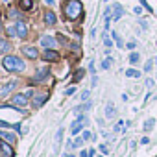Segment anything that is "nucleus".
Returning a JSON list of instances; mask_svg holds the SVG:
<instances>
[{"mask_svg":"<svg viewBox=\"0 0 157 157\" xmlns=\"http://www.w3.org/2000/svg\"><path fill=\"white\" fill-rule=\"evenodd\" d=\"M115 115H117L115 104H113V102H107V104H105V118H113Z\"/></svg>","mask_w":157,"mask_h":157,"instance_id":"6e6552de","label":"nucleus"},{"mask_svg":"<svg viewBox=\"0 0 157 157\" xmlns=\"http://www.w3.org/2000/svg\"><path fill=\"white\" fill-rule=\"evenodd\" d=\"M19 6H21L22 10H32L33 2H32V0H21V2H19Z\"/></svg>","mask_w":157,"mask_h":157,"instance_id":"aec40b11","label":"nucleus"},{"mask_svg":"<svg viewBox=\"0 0 157 157\" xmlns=\"http://www.w3.org/2000/svg\"><path fill=\"white\" fill-rule=\"evenodd\" d=\"M139 59H140V56H139V54H135V52H133V54H129V61H131V63H139Z\"/></svg>","mask_w":157,"mask_h":157,"instance_id":"393cba45","label":"nucleus"},{"mask_svg":"<svg viewBox=\"0 0 157 157\" xmlns=\"http://www.w3.org/2000/svg\"><path fill=\"white\" fill-rule=\"evenodd\" d=\"M0 28H2V24H0Z\"/></svg>","mask_w":157,"mask_h":157,"instance_id":"c03bdc74","label":"nucleus"},{"mask_svg":"<svg viewBox=\"0 0 157 157\" xmlns=\"http://www.w3.org/2000/svg\"><path fill=\"white\" fill-rule=\"evenodd\" d=\"M82 11H83V6H82L80 0H67L65 2V15H67V19L76 21L82 15Z\"/></svg>","mask_w":157,"mask_h":157,"instance_id":"f257e3e1","label":"nucleus"},{"mask_svg":"<svg viewBox=\"0 0 157 157\" xmlns=\"http://www.w3.org/2000/svg\"><path fill=\"white\" fill-rule=\"evenodd\" d=\"M100 150H102L104 153H107V146H105V144H102V146H100Z\"/></svg>","mask_w":157,"mask_h":157,"instance_id":"a19ab883","label":"nucleus"},{"mask_svg":"<svg viewBox=\"0 0 157 157\" xmlns=\"http://www.w3.org/2000/svg\"><path fill=\"white\" fill-rule=\"evenodd\" d=\"M91 137H93V135H91V133H89V131H85V133H83V140H89V139H91Z\"/></svg>","mask_w":157,"mask_h":157,"instance_id":"e433bc0d","label":"nucleus"},{"mask_svg":"<svg viewBox=\"0 0 157 157\" xmlns=\"http://www.w3.org/2000/svg\"><path fill=\"white\" fill-rule=\"evenodd\" d=\"M133 13H135V15H140V13H142V8H139V6H137V8L133 10Z\"/></svg>","mask_w":157,"mask_h":157,"instance_id":"c9c22d12","label":"nucleus"},{"mask_svg":"<svg viewBox=\"0 0 157 157\" xmlns=\"http://www.w3.org/2000/svg\"><path fill=\"white\" fill-rule=\"evenodd\" d=\"M140 142H142V144H150V139H148V137H144V139H142Z\"/></svg>","mask_w":157,"mask_h":157,"instance_id":"ea45409f","label":"nucleus"},{"mask_svg":"<svg viewBox=\"0 0 157 157\" xmlns=\"http://www.w3.org/2000/svg\"><path fill=\"white\" fill-rule=\"evenodd\" d=\"M44 22H46L48 26H54V24H56V15H54L52 11H46V15H44Z\"/></svg>","mask_w":157,"mask_h":157,"instance_id":"2eb2a0df","label":"nucleus"},{"mask_svg":"<svg viewBox=\"0 0 157 157\" xmlns=\"http://www.w3.org/2000/svg\"><path fill=\"white\" fill-rule=\"evenodd\" d=\"M46 98H48L46 94H41V96H35V98H33V105H35V107H41V105H43V104L46 102Z\"/></svg>","mask_w":157,"mask_h":157,"instance_id":"f3484780","label":"nucleus"},{"mask_svg":"<svg viewBox=\"0 0 157 157\" xmlns=\"http://www.w3.org/2000/svg\"><path fill=\"white\" fill-rule=\"evenodd\" d=\"M0 139H4L6 142H15L17 140V137H15V133H11V131H0Z\"/></svg>","mask_w":157,"mask_h":157,"instance_id":"9b49d317","label":"nucleus"},{"mask_svg":"<svg viewBox=\"0 0 157 157\" xmlns=\"http://www.w3.org/2000/svg\"><path fill=\"white\" fill-rule=\"evenodd\" d=\"M113 8H115V15H113V21H118V19L124 15V10H122V6H120V4H115Z\"/></svg>","mask_w":157,"mask_h":157,"instance_id":"4468645a","label":"nucleus"},{"mask_svg":"<svg viewBox=\"0 0 157 157\" xmlns=\"http://www.w3.org/2000/svg\"><path fill=\"white\" fill-rule=\"evenodd\" d=\"M139 2H140V4H142V6H144V8H146V10H148V11H150V10H151V8H150V6H148V2H146V0H139Z\"/></svg>","mask_w":157,"mask_h":157,"instance_id":"f704fd0d","label":"nucleus"},{"mask_svg":"<svg viewBox=\"0 0 157 157\" xmlns=\"http://www.w3.org/2000/svg\"><path fill=\"white\" fill-rule=\"evenodd\" d=\"M8 33H10V35H17V28L10 26V28H8Z\"/></svg>","mask_w":157,"mask_h":157,"instance_id":"7c9ffc66","label":"nucleus"},{"mask_svg":"<svg viewBox=\"0 0 157 157\" xmlns=\"http://www.w3.org/2000/svg\"><path fill=\"white\" fill-rule=\"evenodd\" d=\"M43 59H44V61H57V59H59V56H57V52H56V50L48 48V50L43 54Z\"/></svg>","mask_w":157,"mask_h":157,"instance_id":"0eeeda50","label":"nucleus"},{"mask_svg":"<svg viewBox=\"0 0 157 157\" xmlns=\"http://www.w3.org/2000/svg\"><path fill=\"white\" fill-rule=\"evenodd\" d=\"M15 87H17V82H8L6 85L0 87V96H8V94H10Z\"/></svg>","mask_w":157,"mask_h":157,"instance_id":"39448f33","label":"nucleus"},{"mask_svg":"<svg viewBox=\"0 0 157 157\" xmlns=\"http://www.w3.org/2000/svg\"><path fill=\"white\" fill-rule=\"evenodd\" d=\"M41 44H43L44 48H54V46H56V39L50 37V35H44V37L41 39Z\"/></svg>","mask_w":157,"mask_h":157,"instance_id":"1a4fd4ad","label":"nucleus"},{"mask_svg":"<svg viewBox=\"0 0 157 157\" xmlns=\"http://www.w3.org/2000/svg\"><path fill=\"white\" fill-rule=\"evenodd\" d=\"M65 157H74V155H70V153H67V155H65Z\"/></svg>","mask_w":157,"mask_h":157,"instance_id":"37998d69","label":"nucleus"},{"mask_svg":"<svg viewBox=\"0 0 157 157\" xmlns=\"http://www.w3.org/2000/svg\"><path fill=\"white\" fill-rule=\"evenodd\" d=\"M2 65H4L6 70H11V72H21V70L26 68V65H24L19 57H13V56H6V57L2 59Z\"/></svg>","mask_w":157,"mask_h":157,"instance_id":"f03ea898","label":"nucleus"},{"mask_svg":"<svg viewBox=\"0 0 157 157\" xmlns=\"http://www.w3.org/2000/svg\"><path fill=\"white\" fill-rule=\"evenodd\" d=\"M61 137H63V128H59V129H57V133H56V139H54V140H56V142H54V150H57Z\"/></svg>","mask_w":157,"mask_h":157,"instance_id":"a211bd4d","label":"nucleus"},{"mask_svg":"<svg viewBox=\"0 0 157 157\" xmlns=\"http://www.w3.org/2000/svg\"><path fill=\"white\" fill-rule=\"evenodd\" d=\"M151 67H153V61H151V59H148V61L144 63V70H146V72H150V70H151Z\"/></svg>","mask_w":157,"mask_h":157,"instance_id":"a878e982","label":"nucleus"},{"mask_svg":"<svg viewBox=\"0 0 157 157\" xmlns=\"http://www.w3.org/2000/svg\"><path fill=\"white\" fill-rule=\"evenodd\" d=\"M83 126H85V124H83L82 120H76V122L72 124V133H74V135H78V133L82 131V128H83Z\"/></svg>","mask_w":157,"mask_h":157,"instance_id":"dca6fc26","label":"nucleus"},{"mask_svg":"<svg viewBox=\"0 0 157 157\" xmlns=\"http://www.w3.org/2000/svg\"><path fill=\"white\" fill-rule=\"evenodd\" d=\"M11 102H13L15 105H19V107H26V104H28V96H26V94H15V96L11 98Z\"/></svg>","mask_w":157,"mask_h":157,"instance_id":"20e7f679","label":"nucleus"},{"mask_svg":"<svg viewBox=\"0 0 157 157\" xmlns=\"http://www.w3.org/2000/svg\"><path fill=\"white\" fill-rule=\"evenodd\" d=\"M93 107V104H85V105H82V107H78L76 111H87V109H91Z\"/></svg>","mask_w":157,"mask_h":157,"instance_id":"cd10ccee","label":"nucleus"},{"mask_svg":"<svg viewBox=\"0 0 157 157\" xmlns=\"http://www.w3.org/2000/svg\"><path fill=\"white\" fill-rule=\"evenodd\" d=\"M80 157H89V151H85V150H83V151L80 153Z\"/></svg>","mask_w":157,"mask_h":157,"instance_id":"79ce46f5","label":"nucleus"},{"mask_svg":"<svg viewBox=\"0 0 157 157\" xmlns=\"http://www.w3.org/2000/svg\"><path fill=\"white\" fill-rule=\"evenodd\" d=\"M128 48H135V41H129L128 43Z\"/></svg>","mask_w":157,"mask_h":157,"instance_id":"58836bf2","label":"nucleus"},{"mask_svg":"<svg viewBox=\"0 0 157 157\" xmlns=\"http://www.w3.org/2000/svg\"><path fill=\"white\" fill-rule=\"evenodd\" d=\"M104 44H105V46L109 48V46L113 44V41H111V39H107V37H104Z\"/></svg>","mask_w":157,"mask_h":157,"instance_id":"2f4dec72","label":"nucleus"},{"mask_svg":"<svg viewBox=\"0 0 157 157\" xmlns=\"http://www.w3.org/2000/svg\"><path fill=\"white\" fill-rule=\"evenodd\" d=\"M50 74V68L48 67H43V68H39L37 72H35V76H33V82H43L44 78Z\"/></svg>","mask_w":157,"mask_h":157,"instance_id":"7ed1b4c3","label":"nucleus"},{"mask_svg":"<svg viewBox=\"0 0 157 157\" xmlns=\"http://www.w3.org/2000/svg\"><path fill=\"white\" fill-rule=\"evenodd\" d=\"M15 28H17V35L24 39V37H26V33H28V30H26V24H24V22H17V26H15Z\"/></svg>","mask_w":157,"mask_h":157,"instance_id":"ddd939ff","label":"nucleus"},{"mask_svg":"<svg viewBox=\"0 0 157 157\" xmlns=\"http://www.w3.org/2000/svg\"><path fill=\"white\" fill-rule=\"evenodd\" d=\"M83 74H85V70H83V68H82V70H78V72L74 74V83H76V82H80L82 78H83Z\"/></svg>","mask_w":157,"mask_h":157,"instance_id":"4be33fe9","label":"nucleus"},{"mask_svg":"<svg viewBox=\"0 0 157 157\" xmlns=\"http://www.w3.org/2000/svg\"><path fill=\"white\" fill-rule=\"evenodd\" d=\"M10 17H11V19H21V13H19L17 10H11V11H10Z\"/></svg>","mask_w":157,"mask_h":157,"instance_id":"bb28decb","label":"nucleus"},{"mask_svg":"<svg viewBox=\"0 0 157 157\" xmlns=\"http://www.w3.org/2000/svg\"><path fill=\"white\" fill-rule=\"evenodd\" d=\"M82 100H89V91H83L82 93Z\"/></svg>","mask_w":157,"mask_h":157,"instance_id":"72a5a7b5","label":"nucleus"},{"mask_svg":"<svg viewBox=\"0 0 157 157\" xmlns=\"http://www.w3.org/2000/svg\"><path fill=\"white\" fill-rule=\"evenodd\" d=\"M10 48H11L10 41H8V39H4V37H0V54H8V52H10Z\"/></svg>","mask_w":157,"mask_h":157,"instance_id":"f8f14e48","label":"nucleus"},{"mask_svg":"<svg viewBox=\"0 0 157 157\" xmlns=\"http://www.w3.org/2000/svg\"><path fill=\"white\" fill-rule=\"evenodd\" d=\"M126 76H128V78H139V76H140V72H139V70H135V68H128V70H126Z\"/></svg>","mask_w":157,"mask_h":157,"instance_id":"412c9836","label":"nucleus"},{"mask_svg":"<svg viewBox=\"0 0 157 157\" xmlns=\"http://www.w3.org/2000/svg\"><path fill=\"white\" fill-rule=\"evenodd\" d=\"M111 67V59H104L102 61V68H109Z\"/></svg>","mask_w":157,"mask_h":157,"instance_id":"c85d7f7f","label":"nucleus"},{"mask_svg":"<svg viewBox=\"0 0 157 157\" xmlns=\"http://www.w3.org/2000/svg\"><path fill=\"white\" fill-rule=\"evenodd\" d=\"M65 94H74V87H70V89H67V91H65Z\"/></svg>","mask_w":157,"mask_h":157,"instance_id":"4c0bfd02","label":"nucleus"},{"mask_svg":"<svg viewBox=\"0 0 157 157\" xmlns=\"http://www.w3.org/2000/svg\"><path fill=\"white\" fill-rule=\"evenodd\" d=\"M0 155L2 157H13V150L10 148V144H0Z\"/></svg>","mask_w":157,"mask_h":157,"instance_id":"9d476101","label":"nucleus"},{"mask_svg":"<svg viewBox=\"0 0 157 157\" xmlns=\"http://www.w3.org/2000/svg\"><path fill=\"white\" fill-rule=\"evenodd\" d=\"M22 54H24L26 57H30V59L39 57V52H37V48H33V46H24V48H22Z\"/></svg>","mask_w":157,"mask_h":157,"instance_id":"423d86ee","label":"nucleus"},{"mask_svg":"<svg viewBox=\"0 0 157 157\" xmlns=\"http://www.w3.org/2000/svg\"><path fill=\"white\" fill-rule=\"evenodd\" d=\"M82 144H83V137L82 139H76L74 142H70V148H80Z\"/></svg>","mask_w":157,"mask_h":157,"instance_id":"b1692460","label":"nucleus"},{"mask_svg":"<svg viewBox=\"0 0 157 157\" xmlns=\"http://www.w3.org/2000/svg\"><path fill=\"white\" fill-rule=\"evenodd\" d=\"M113 39H115V43H117V46H120V48L124 46V43H122V39L118 37V33H117V32H113Z\"/></svg>","mask_w":157,"mask_h":157,"instance_id":"5701e85b","label":"nucleus"},{"mask_svg":"<svg viewBox=\"0 0 157 157\" xmlns=\"http://www.w3.org/2000/svg\"><path fill=\"white\" fill-rule=\"evenodd\" d=\"M153 126H155V118H148V120L144 122V128H142V129H144V131H150Z\"/></svg>","mask_w":157,"mask_h":157,"instance_id":"6ab92c4d","label":"nucleus"},{"mask_svg":"<svg viewBox=\"0 0 157 157\" xmlns=\"http://www.w3.org/2000/svg\"><path fill=\"white\" fill-rule=\"evenodd\" d=\"M122 126H124V122L120 120V122H117V126H115V131H120L122 129Z\"/></svg>","mask_w":157,"mask_h":157,"instance_id":"473e14b6","label":"nucleus"},{"mask_svg":"<svg viewBox=\"0 0 157 157\" xmlns=\"http://www.w3.org/2000/svg\"><path fill=\"white\" fill-rule=\"evenodd\" d=\"M153 85H155V82L151 80V78H150V80H146V87H148V89H151Z\"/></svg>","mask_w":157,"mask_h":157,"instance_id":"c756f323","label":"nucleus"}]
</instances>
